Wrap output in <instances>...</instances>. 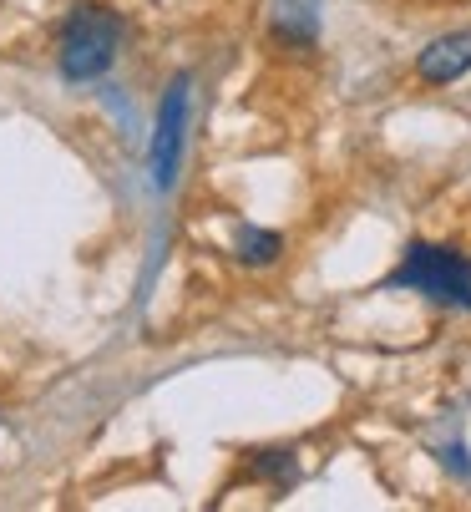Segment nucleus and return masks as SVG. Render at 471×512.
<instances>
[{
    "instance_id": "obj_1",
    "label": "nucleus",
    "mask_w": 471,
    "mask_h": 512,
    "mask_svg": "<svg viewBox=\"0 0 471 512\" xmlns=\"http://www.w3.org/2000/svg\"><path fill=\"white\" fill-rule=\"evenodd\" d=\"M385 289H411V295H426L436 305L471 310V259L441 244H411L401 264L390 269Z\"/></svg>"
},
{
    "instance_id": "obj_2",
    "label": "nucleus",
    "mask_w": 471,
    "mask_h": 512,
    "mask_svg": "<svg viewBox=\"0 0 471 512\" xmlns=\"http://www.w3.org/2000/svg\"><path fill=\"white\" fill-rule=\"evenodd\" d=\"M122 46V21L102 6H76L61 26V71L66 82H92L112 66Z\"/></svg>"
},
{
    "instance_id": "obj_3",
    "label": "nucleus",
    "mask_w": 471,
    "mask_h": 512,
    "mask_svg": "<svg viewBox=\"0 0 471 512\" xmlns=\"http://www.w3.org/2000/svg\"><path fill=\"white\" fill-rule=\"evenodd\" d=\"M471 71V31H451V36H436L421 56H416V77L431 82V87H446L456 77Z\"/></svg>"
},
{
    "instance_id": "obj_4",
    "label": "nucleus",
    "mask_w": 471,
    "mask_h": 512,
    "mask_svg": "<svg viewBox=\"0 0 471 512\" xmlns=\"http://www.w3.org/2000/svg\"><path fill=\"white\" fill-rule=\"evenodd\" d=\"M239 259H244V264H274V259H279V234L239 229Z\"/></svg>"
},
{
    "instance_id": "obj_5",
    "label": "nucleus",
    "mask_w": 471,
    "mask_h": 512,
    "mask_svg": "<svg viewBox=\"0 0 471 512\" xmlns=\"http://www.w3.org/2000/svg\"><path fill=\"white\" fill-rule=\"evenodd\" d=\"M254 472H259V477H269V482H279V487L299 477V467H294V457H289V452H259Z\"/></svg>"
}]
</instances>
